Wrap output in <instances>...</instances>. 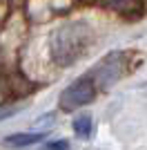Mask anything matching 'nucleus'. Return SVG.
Wrapping results in <instances>:
<instances>
[{
    "mask_svg": "<svg viewBox=\"0 0 147 150\" xmlns=\"http://www.w3.org/2000/svg\"><path fill=\"white\" fill-rule=\"evenodd\" d=\"M92 40H94V29L89 23H85V20L65 23L51 34V40H49L51 58L60 67L74 65L87 52Z\"/></svg>",
    "mask_w": 147,
    "mask_h": 150,
    "instance_id": "nucleus-1",
    "label": "nucleus"
},
{
    "mask_svg": "<svg viewBox=\"0 0 147 150\" xmlns=\"http://www.w3.org/2000/svg\"><path fill=\"white\" fill-rule=\"evenodd\" d=\"M94 94H96V85H94L92 79H87V76L76 79V81H74L69 88H65L60 92V96H58L60 110H65V112H74V110L87 105V103L94 99Z\"/></svg>",
    "mask_w": 147,
    "mask_h": 150,
    "instance_id": "nucleus-2",
    "label": "nucleus"
},
{
    "mask_svg": "<svg viewBox=\"0 0 147 150\" xmlns=\"http://www.w3.org/2000/svg\"><path fill=\"white\" fill-rule=\"evenodd\" d=\"M96 76L100 79L103 88H111L114 83L123 76V54L120 52H111L96 69Z\"/></svg>",
    "mask_w": 147,
    "mask_h": 150,
    "instance_id": "nucleus-3",
    "label": "nucleus"
},
{
    "mask_svg": "<svg viewBox=\"0 0 147 150\" xmlns=\"http://www.w3.org/2000/svg\"><path fill=\"white\" fill-rule=\"evenodd\" d=\"M40 139H43V134H36V132H20V134H9L7 144L9 146H31V144H38Z\"/></svg>",
    "mask_w": 147,
    "mask_h": 150,
    "instance_id": "nucleus-4",
    "label": "nucleus"
},
{
    "mask_svg": "<svg viewBox=\"0 0 147 150\" xmlns=\"http://www.w3.org/2000/svg\"><path fill=\"white\" fill-rule=\"evenodd\" d=\"M74 132H76L78 137L87 139L89 134H92V117L83 114V117H78V119H74Z\"/></svg>",
    "mask_w": 147,
    "mask_h": 150,
    "instance_id": "nucleus-5",
    "label": "nucleus"
},
{
    "mask_svg": "<svg viewBox=\"0 0 147 150\" xmlns=\"http://www.w3.org/2000/svg\"><path fill=\"white\" fill-rule=\"evenodd\" d=\"M54 114H45V117H40V119L36 121V128H47V125H54Z\"/></svg>",
    "mask_w": 147,
    "mask_h": 150,
    "instance_id": "nucleus-6",
    "label": "nucleus"
},
{
    "mask_svg": "<svg viewBox=\"0 0 147 150\" xmlns=\"http://www.w3.org/2000/svg\"><path fill=\"white\" fill-rule=\"evenodd\" d=\"M47 150H69V144L67 141H56V144H49Z\"/></svg>",
    "mask_w": 147,
    "mask_h": 150,
    "instance_id": "nucleus-7",
    "label": "nucleus"
}]
</instances>
